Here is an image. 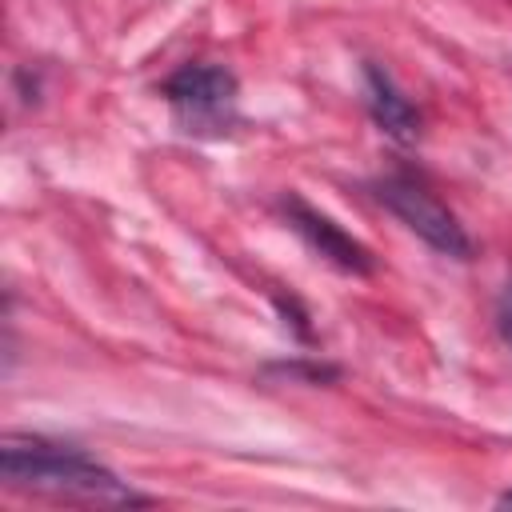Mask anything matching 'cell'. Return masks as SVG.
<instances>
[{
  "mask_svg": "<svg viewBox=\"0 0 512 512\" xmlns=\"http://www.w3.org/2000/svg\"><path fill=\"white\" fill-rule=\"evenodd\" d=\"M496 328H500L504 344L512 348V280L500 288V300H496Z\"/></svg>",
  "mask_w": 512,
  "mask_h": 512,
  "instance_id": "obj_6",
  "label": "cell"
},
{
  "mask_svg": "<svg viewBox=\"0 0 512 512\" xmlns=\"http://www.w3.org/2000/svg\"><path fill=\"white\" fill-rule=\"evenodd\" d=\"M372 196L412 232L420 236L428 248H436L440 256H452V260H468L472 256V236L464 232V224L412 176L404 172H392V176H380L372 184Z\"/></svg>",
  "mask_w": 512,
  "mask_h": 512,
  "instance_id": "obj_2",
  "label": "cell"
},
{
  "mask_svg": "<svg viewBox=\"0 0 512 512\" xmlns=\"http://www.w3.org/2000/svg\"><path fill=\"white\" fill-rule=\"evenodd\" d=\"M496 504H500V508H512V488H508V492H500V496H496Z\"/></svg>",
  "mask_w": 512,
  "mask_h": 512,
  "instance_id": "obj_7",
  "label": "cell"
},
{
  "mask_svg": "<svg viewBox=\"0 0 512 512\" xmlns=\"http://www.w3.org/2000/svg\"><path fill=\"white\" fill-rule=\"evenodd\" d=\"M0 476L12 492H40V496L88 500V504H152V496L124 484L88 452L44 436L8 432L0 440Z\"/></svg>",
  "mask_w": 512,
  "mask_h": 512,
  "instance_id": "obj_1",
  "label": "cell"
},
{
  "mask_svg": "<svg viewBox=\"0 0 512 512\" xmlns=\"http://www.w3.org/2000/svg\"><path fill=\"white\" fill-rule=\"evenodd\" d=\"M160 96L172 104V112L180 116V124H188V128H220L236 112L240 80L224 64L196 60V64H180L160 84Z\"/></svg>",
  "mask_w": 512,
  "mask_h": 512,
  "instance_id": "obj_3",
  "label": "cell"
},
{
  "mask_svg": "<svg viewBox=\"0 0 512 512\" xmlns=\"http://www.w3.org/2000/svg\"><path fill=\"white\" fill-rule=\"evenodd\" d=\"M276 208H280V216L288 220V228H292L320 260H328L332 268H340V272H348V276H368V272L376 268L372 252H368L352 232H344L332 216H324L320 208H312L300 192H284V196L276 200Z\"/></svg>",
  "mask_w": 512,
  "mask_h": 512,
  "instance_id": "obj_4",
  "label": "cell"
},
{
  "mask_svg": "<svg viewBox=\"0 0 512 512\" xmlns=\"http://www.w3.org/2000/svg\"><path fill=\"white\" fill-rule=\"evenodd\" d=\"M364 104H368V116L376 120V128L384 136H392L396 144H412L420 136L416 104L400 92V84L380 64H364Z\"/></svg>",
  "mask_w": 512,
  "mask_h": 512,
  "instance_id": "obj_5",
  "label": "cell"
}]
</instances>
